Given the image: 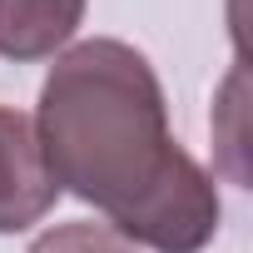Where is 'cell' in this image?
<instances>
[{
    "mask_svg": "<svg viewBox=\"0 0 253 253\" xmlns=\"http://www.w3.org/2000/svg\"><path fill=\"white\" fill-rule=\"evenodd\" d=\"M84 20V0H0V60H45Z\"/></svg>",
    "mask_w": 253,
    "mask_h": 253,
    "instance_id": "cell-3",
    "label": "cell"
},
{
    "mask_svg": "<svg viewBox=\"0 0 253 253\" xmlns=\"http://www.w3.org/2000/svg\"><path fill=\"white\" fill-rule=\"evenodd\" d=\"M60 199V184L45 164L35 119L0 104V233L40 223Z\"/></svg>",
    "mask_w": 253,
    "mask_h": 253,
    "instance_id": "cell-2",
    "label": "cell"
},
{
    "mask_svg": "<svg viewBox=\"0 0 253 253\" xmlns=\"http://www.w3.org/2000/svg\"><path fill=\"white\" fill-rule=\"evenodd\" d=\"M35 134L60 189L154 253H199L218 233V189L169 134L154 65L124 40H84L55 60Z\"/></svg>",
    "mask_w": 253,
    "mask_h": 253,
    "instance_id": "cell-1",
    "label": "cell"
},
{
    "mask_svg": "<svg viewBox=\"0 0 253 253\" xmlns=\"http://www.w3.org/2000/svg\"><path fill=\"white\" fill-rule=\"evenodd\" d=\"M30 253H139L129 238H119L109 223H55L50 233H40L30 243Z\"/></svg>",
    "mask_w": 253,
    "mask_h": 253,
    "instance_id": "cell-4",
    "label": "cell"
}]
</instances>
